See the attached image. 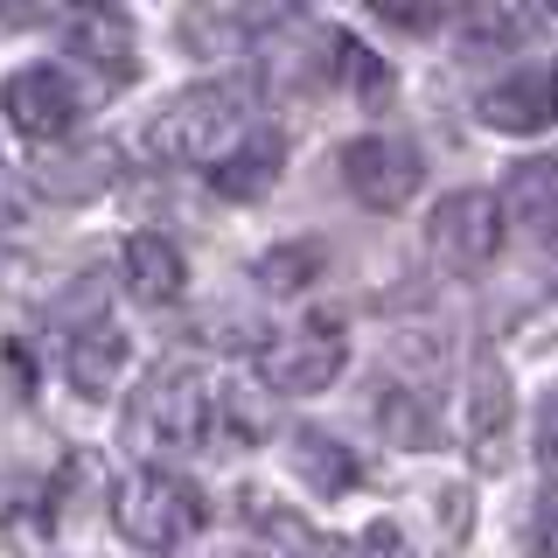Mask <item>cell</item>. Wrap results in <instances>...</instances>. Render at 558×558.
I'll return each instance as SVG.
<instances>
[{
	"instance_id": "1",
	"label": "cell",
	"mask_w": 558,
	"mask_h": 558,
	"mask_svg": "<svg viewBox=\"0 0 558 558\" xmlns=\"http://www.w3.org/2000/svg\"><path fill=\"white\" fill-rule=\"evenodd\" d=\"M244 133H252L244 84H189L147 119V154L168 168H217L244 147Z\"/></svg>"
},
{
	"instance_id": "2",
	"label": "cell",
	"mask_w": 558,
	"mask_h": 558,
	"mask_svg": "<svg viewBox=\"0 0 558 558\" xmlns=\"http://www.w3.org/2000/svg\"><path fill=\"white\" fill-rule=\"evenodd\" d=\"M217 426V391H209V371L196 363H161L147 371V384L126 405V440L147 468H161V453H189L209 440Z\"/></svg>"
},
{
	"instance_id": "3",
	"label": "cell",
	"mask_w": 558,
	"mask_h": 558,
	"mask_svg": "<svg viewBox=\"0 0 558 558\" xmlns=\"http://www.w3.org/2000/svg\"><path fill=\"white\" fill-rule=\"evenodd\" d=\"M112 523L140 551H174L203 531V488L182 482L174 468H133L112 488Z\"/></svg>"
},
{
	"instance_id": "4",
	"label": "cell",
	"mask_w": 558,
	"mask_h": 558,
	"mask_svg": "<svg viewBox=\"0 0 558 558\" xmlns=\"http://www.w3.org/2000/svg\"><path fill=\"white\" fill-rule=\"evenodd\" d=\"M502 238H510V217H502V196H488V189H453V196L433 209L426 223V252L433 266L453 272V279H475L496 266Z\"/></svg>"
},
{
	"instance_id": "5",
	"label": "cell",
	"mask_w": 558,
	"mask_h": 558,
	"mask_svg": "<svg viewBox=\"0 0 558 558\" xmlns=\"http://www.w3.org/2000/svg\"><path fill=\"white\" fill-rule=\"evenodd\" d=\"M57 35H63L70 57L84 70H98L105 84H133L140 77V28H133L126 8H112V0H63Z\"/></svg>"
},
{
	"instance_id": "6",
	"label": "cell",
	"mask_w": 558,
	"mask_h": 558,
	"mask_svg": "<svg viewBox=\"0 0 558 558\" xmlns=\"http://www.w3.org/2000/svg\"><path fill=\"white\" fill-rule=\"evenodd\" d=\"M342 363H349V342H342L336 322H307V328H293V336L258 349V377H266V391H279V398L328 391V384L342 377Z\"/></svg>"
},
{
	"instance_id": "7",
	"label": "cell",
	"mask_w": 558,
	"mask_h": 558,
	"mask_svg": "<svg viewBox=\"0 0 558 558\" xmlns=\"http://www.w3.org/2000/svg\"><path fill=\"white\" fill-rule=\"evenodd\" d=\"M0 112H8V126L35 140V147H63L70 133H77L84 105H77V84L63 77V70L35 63V70H14L8 84H0Z\"/></svg>"
},
{
	"instance_id": "8",
	"label": "cell",
	"mask_w": 558,
	"mask_h": 558,
	"mask_svg": "<svg viewBox=\"0 0 558 558\" xmlns=\"http://www.w3.org/2000/svg\"><path fill=\"white\" fill-rule=\"evenodd\" d=\"M342 182H349V196H356L363 209H405L418 196V182H426V168H418L412 140L363 133V140L342 147Z\"/></svg>"
},
{
	"instance_id": "9",
	"label": "cell",
	"mask_w": 558,
	"mask_h": 558,
	"mask_svg": "<svg viewBox=\"0 0 558 558\" xmlns=\"http://www.w3.org/2000/svg\"><path fill=\"white\" fill-rule=\"evenodd\" d=\"M510 426H517V391H510V371L496 356H482L468 371V398H461V440H468V461L482 475H496L510 461Z\"/></svg>"
},
{
	"instance_id": "10",
	"label": "cell",
	"mask_w": 558,
	"mask_h": 558,
	"mask_svg": "<svg viewBox=\"0 0 558 558\" xmlns=\"http://www.w3.org/2000/svg\"><path fill=\"white\" fill-rule=\"evenodd\" d=\"M126 363H133V342H126V328H119V322H84V328H70V342H63V377L77 384L84 398H112L119 377H126Z\"/></svg>"
},
{
	"instance_id": "11",
	"label": "cell",
	"mask_w": 558,
	"mask_h": 558,
	"mask_svg": "<svg viewBox=\"0 0 558 558\" xmlns=\"http://www.w3.org/2000/svg\"><path fill=\"white\" fill-rule=\"evenodd\" d=\"M551 119H558V77H545V70H517V77H502V84L482 92V126H496V133L531 140V133H545Z\"/></svg>"
},
{
	"instance_id": "12",
	"label": "cell",
	"mask_w": 558,
	"mask_h": 558,
	"mask_svg": "<svg viewBox=\"0 0 558 558\" xmlns=\"http://www.w3.org/2000/svg\"><path fill=\"white\" fill-rule=\"evenodd\" d=\"M119 266H126V293L140 307H174L189 287V258L174 252L161 231H133L126 252H119Z\"/></svg>"
},
{
	"instance_id": "13",
	"label": "cell",
	"mask_w": 558,
	"mask_h": 558,
	"mask_svg": "<svg viewBox=\"0 0 558 558\" xmlns=\"http://www.w3.org/2000/svg\"><path fill=\"white\" fill-rule=\"evenodd\" d=\"M287 461H293V475H301L314 496H349V488L363 482V461H356V447H342L336 433H322V426H293L287 433Z\"/></svg>"
},
{
	"instance_id": "14",
	"label": "cell",
	"mask_w": 558,
	"mask_h": 558,
	"mask_svg": "<svg viewBox=\"0 0 558 558\" xmlns=\"http://www.w3.org/2000/svg\"><path fill=\"white\" fill-rule=\"evenodd\" d=\"M502 217L531 238H558V161H517L502 182Z\"/></svg>"
},
{
	"instance_id": "15",
	"label": "cell",
	"mask_w": 558,
	"mask_h": 558,
	"mask_svg": "<svg viewBox=\"0 0 558 558\" xmlns=\"http://www.w3.org/2000/svg\"><path fill=\"white\" fill-rule=\"evenodd\" d=\"M279 161H287V147H279V133H244V147L231 161L209 168V182H217L223 203H258L266 189L279 182Z\"/></svg>"
},
{
	"instance_id": "16",
	"label": "cell",
	"mask_w": 558,
	"mask_h": 558,
	"mask_svg": "<svg viewBox=\"0 0 558 558\" xmlns=\"http://www.w3.org/2000/svg\"><path fill=\"white\" fill-rule=\"evenodd\" d=\"M238 510H244V523H252L258 537L279 551V558H336V545H328L322 531H307L293 510H279V502L266 496V488H244L238 496Z\"/></svg>"
},
{
	"instance_id": "17",
	"label": "cell",
	"mask_w": 558,
	"mask_h": 558,
	"mask_svg": "<svg viewBox=\"0 0 558 558\" xmlns=\"http://www.w3.org/2000/svg\"><path fill=\"white\" fill-rule=\"evenodd\" d=\"M328 272V244L322 238H287L258 258V287L266 293H307L314 279Z\"/></svg>"
},
{
	"instance_id": "18",
	"label": "cell",
	"mask_w": 558,
	"mask_h": 558,
	"mask_svg": "<svg viewBox=\"0 0 558 558\" xmlns=\"http://www.w3.org/2000/svg\"><path fill=\"white\" fill-rule=\"evenodd\" d=\"M328 70H336L342 84H356V92H371V98L391 92V70H384L371 49L356 43V35H328Z\"/></svg>"
},
{
	"instance_id": "19",
	"label": "cell",
	"mask_w": 558,
	"mask_h": 558,
	"mask_svg": "<svg viewBox=\"0 0 558 558\" xmlns=\"http://www.w3.org/2000/svg\"><path fill=\"white\" fill-rule=\"evenodd\" d=\"M349 558H418V551H412L405 523L377 517V523H363V537H356V545H349Z\"/></svg>"
},
{
	"instance_id": "20",
	"label": "cell",
	"mask_w": 558,
	"mask_h": 558,
	"mask_svg": "<svg viewBox=\"0 0 558 558\" xmlns=\"http://www.w3.org/2000/svg\"><path fill=\"white\" fill-rule=\"evenodd\" d=\"M537 461H545V475H558V384L545 391V405H537V433H531Z\"/></svg>"
},
{
	"instance_id": "21",
	"label": "cell",
	"mask_w": 558,
	"mask_h": 558,
	"mask_svg": "<svg viewBox=\"0 0 558 558\" xmlns=\"http://www.w3.org/2000/svg\"><path fill=\"white\" fill-rule=\"evenodd\" d=\"M28 209H35L28 182L14 174V161H0V223H28Z\"/></svg>"
},
{
	"instance_id": "22",
	"label": "cell",
	"mask_w": 558,
	"mask_h": 558,
	"mask_svg": "<svg viewBox=\"0 0 558 558\" xmlns=\"http://www.w3.org/2000/svg\"><path fill=\"white\" fill-rule=\"evenodd\" d=\"M531 545H537V558H558V488H545V496H537V531H531Z\"/></svg>"
},
{
	"instance_id": "23",
	"label": "cell",
	"mask_w": 558,
	"mask_h": 558,
	"mask_svg": "<svg viewBox=\"0 0 558 558\" xmlns=\"http://www.w3.org/2000/svg\"><path fill=\"white\" fill-rule=\"evenodd\" d=\"M35 22V0H0V28H28Z\"/></svg>"
},
{
	"instance_id": "24",
	"label": "cell",
	"mask_w": 558,
	"mask_h": 558,
	"mask_svg": "<svg viewBox=\"0 0 558 558\" xmlns=\"http://www.w3.org/2000/svg\"><path fill=\"white\" fill-rule=\"evenodd\" d=\"M301 8H307V0H252V14H266V22H272V14H279V22H293Z\"/></svg>"
},
{
	"instance_id": "25",
	"label": "cell",
	"mask_w": 558,
	"mask_h": 558,
	"mask_svg": "<svg viewBox=\"0 0 558 558\" xmlns=\"http://www.w3.org/2000/svg\"><path fill=\"white\" fill-rule=\"evenodd\" d=\"M545 8H551V14H558V0H545Z\"/></svg>"
},
{
	"instance_id": "26",
	"label": "cell",
	"mask_w": 558,
	"mask_h": 558,
	"mask_svg": "<svg viewBox=\"0 0 558 558\" xmlns=\"http://www.w3.org/2000/svg\"><path fill=\"white\" fill-rule=\"evenodd\" d=\"M551 77H558V70H551Z\"/></svg>"
}]
</instances>
